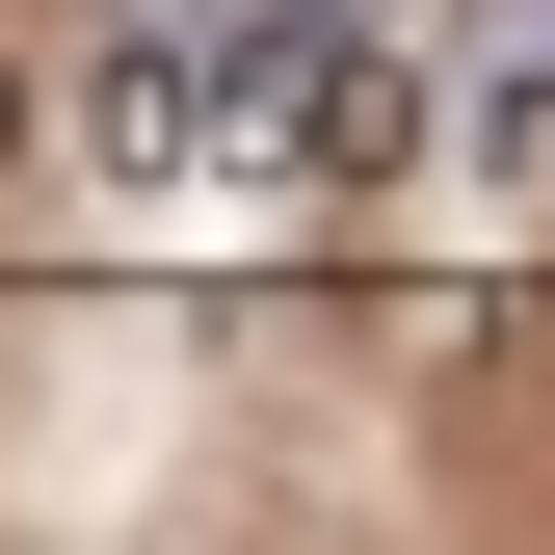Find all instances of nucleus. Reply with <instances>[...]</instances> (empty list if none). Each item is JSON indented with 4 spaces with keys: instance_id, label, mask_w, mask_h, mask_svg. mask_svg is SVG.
<instances>
[{
    "instance_id": "f257e3e1",
    "label": "nucleus",
    "mask_w": 555,
    "mask_h": 555,
    "mask_svg": "<svg viewBox=\"0 0 555 555\" xmlns=\"http://www.w3.org/2000/svg\"><path fill=\"white\" fill-rule=\"evenodd\" d=\"M476 53H529V80H555V0H476Z\"/></svg>"
}]
</instances>
